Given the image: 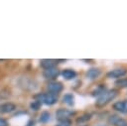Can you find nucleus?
<instances>
[{"label": "nucleus", "mask_w": 127, "mask_h": 126, "mask_svg": "<svg viewBox=\"0 0 127 126\" xmlns=\"http://www.w3.org/2000/svg\"><path fill=\"white\" fill-rule=\"evenodd\" d=\"M104 91H105V86H104V85H99V86L92 92V95H93V96H96V95L99 96V95H101Z\"/></svg>", "instance_id": "obj_17"}, {"label": "nucleus", "mask_w": 127, "mask_h": 126, "mask_svg": "<svg viewBox=\"0 0 127 126\" xmlns=\"http://www.w3.org/2000/svg\"><path fill=\"white\" fill-rule=\"evenodd\" d=\"M41 105H42V102H41V101H39V100H35V101H33V102L30 104V107H31L32 110L37 111V110L40 109Z\"/></svg>", "instance_id": "obj_18"}, {"label": "nucleus", "mask_w": 127, "mask_h": 126, "mask_svg": "<svg viewBox=\"0 0 127 126\" xmlns=\"http://www.w3.org/2000/svg\"><path fill=\"white\" fill-rule=\"evenodd\" d=\"M48 90L51 93H55L58 94L63 90V84L59 81H51L48 83Z\"/></svg>", "instance_id": "obj_6"}, {"label": "nucleus", "mask_w": 127, "mask_h": 126, "mask_svg": "<svg viewBox=\"0 0 127 126\" xmlns=\"http://www.w3.org/2000/svg\"><path fill=\"white\" fill-rule=\"evenodd\" d=\"M100 74H101V70H100L99 68H97V67H91V68H89V69L86 71V73H85L86 77L89 78V79H95V78H97Z\"/></svg>", "instance_id": "obj_10"}, {"label": "nucleus", "mask_w": 127, "mask_h": 126, "mask_svg": "<svg viewBox=\"0 0 127 126\" xmlns=\"http://www.w3.org/2000/svg\"><path fill=\"white\" fill-rule=\"evenodd\" d=\"M56 63H57V61L56 60H42L41 61V65L44 69H47V68H51V67H54L56 66Z\"/></svg>", "instance_id": "obj_12"}, {"label": "nucleus", "mask_w": 127, "mask_h": 126, "mask_svg": "<svg viewBox=\"0 0 127 126\" xmlns=\"http://www.w3.org/2000/svg\"><path fill=\"white\" fill-rule=\"evenodd\" d=\"M16 109V105L12 102H5L0 104V113L2 114H6V113H10L12 111H14Z\"/></svg>", "instance_id": "obj_9"}, {"label": "nucleus", "mask_w": 127, "mask_h": 126, "mask_svg": "<svg viewBox=\"0 0 127 126\" xmlns=\"http://www.w3.org/2000/svg\"><path fill=\"white\" fill-rule=\"evenodd\" d=\"M0 126H8V122L2 117H0Z\"/></svg>", "instance_id": "obj_19"}, {"label": "nucleus", "mask_w": 127, "mask_h": 126, "mask_svg": "<svg viewBox=\"0 0 127 126\" xmlns=\"http://www.w3.org/2000/svg\"><path fill=\"white\" fill-rule=\"evenodd\" d=\"M63 101H64V103L71 106V105L74 104V96L72 95V93H66V94L64 95Z\"/></svg>", "instance_id": "obj_13"}, {"label": "nucleus", "mask_w": 127, "mask_h": 126, "mask_svg": "<svg viewBox=\"0 0 127 126\" xmlns=\"http://www.w3.org/2000/svg\"><path fill=\"white\" fill-rule=\"evenodd\" d=\"M57 126H70V122L66 121V122H60Z\"/></svg>", "instance_id": "obj_20"}, {"label": "nucleus", "mask_w": 127, "mask_h": 126, "mask_svg": "<svg viewBox=\"0 0 127 126\" xmlns=\"http://www.w3.org/2000/svg\"><path fill=\"white\" fill-rule=\"evenodd\" d=\"M127 73V69L123 68V67H118V68H114L110 71H108L106 73V76L108 78H120L122 76H124Z\"/></svg>", "instance_id": "obj_4"}, {"label": "nucleus", "mask_w": 127, "mask_h": 126, "mask_svg": "<svg viewBox=\"0 0 127 126\" xmlns=\"http://www.w3.org/2000/svg\"><path fill=\"white\" fill-rule=\"evenodd\" d=\"M34 125H35V121H34V120H32V119H31V120H29V122L27 123V126H34Z\"/></svg>", "instance_id": "obj_21"}, {"label": "nucleus", "mask_w": 127, "mask_h": 126, "mask_svg": "<svg viewBox=\"0 0 127 126\" xmlns=\"http://www.w3.org/2000/svg\"><path fill=\"white\" fill-rule=\"evenodd\" d=\"M112 108L120 113H124L127 114V99L125 100H121V101H117L112 105Z\"/></svg>", "instance_id": "obj_8"}, {"label": "nucleus", "mask_w": 127, "mask_h": 126, "mask_svg": "<svg viewBox=\"0 0 127 126\" xmlns=\"http://www.w3.org/2000/svg\"><path fill=\"white\" fill-rule=\"evenodd\" d=\"M72 115H74V112L71 111V110L65 109V108H60L56 112V117H57V119L60 122H66V121H68L69 117L72 116Z\"/></svg>", "instance_id": "obj_3"}, {"label": "nucleus", "mask_w": 127, "mask_h": 126, "mask_svg": "<svg viewBox=\"0 0 127 126\" xmlns=\"http://www.w3.org/2000/svg\"><path fill=\"white\" fill-rule=\"evenodd\" d=\"M90 119H91V114H89V113H85V114L81 115L80 117H77L75 122H76L77 124H82V123H85V122L89 121Z\"/></svg>", "instance_id": "obj_14"}, {"label": "nucleus", "mask_w": 127, "mask_h": 126, "mask_svg": "<svg viewBox=\"0 0 127 126\" xmlns=\"http://www.w3.org/2000/svg\"><path fill=\"white\" fill-rule=\"evenodd\" d=\"M35 98H36V100H39V101L43 102L46 105H54L55 103L58 102V99H59L58 94L51 93V92L36 94L35 95Z\"/></svg>", "instance_id": "obj_2"}, {"label": "nucleus", "mask_w": 127, "mask_h": 126, "mask_svg": "<svg viewBox=\"0 0 127 126\" xmlns=\"http://www.w3.org/2000/svg\"><path fill=\"white\" fill-rule=\"evenodd\" d=\"M117 95V90L116 89H110V90H105L101 95L98 96V98L96 99L95 102V106L96 107H104L105 105H107L110 101H112Z\"/></svg>", "instance_id": "obj_1"}, {"label": "nucleus", "mask_w": 127, "mask_h": 126, "mask_svg": "<svg viewBox=\"0 0 127 126\" xmlns=\"http://www.w3.org/2000/svg\"><path fill=\"white\" fill-rule=\"evenodd\" d=\"M108 122L112 124L113 126H127V120L121 118L118 115H110L108 117Z\"/></svg>", "instance_id": "obj_5"}, {"label": "nucleus", "mask_w": 127, "mask_h": 126, "mask_svg": "<svg viewBox=\"0 0 127 126\" xmlns=\"http://www.w3.org/2000/svg\"><path fill=\"white\" fill-rule=\"evenodd\" d=\"M60 74V70L58 67L54 66V67H51V68H47V69H44L43 71V75L48 78V79H54L56 78L58 75Z\"/></svg>", "instance_id": "obj_7"}, {"label": "nucleus", "mask_w": 127, "mask_h": 126, "mask_svg": "<svg viewBox=\"0 0 127 126\" xmlns=\"http://www.w3.org/2000/svg\"><path fill=\"white\" fill-rule=\"evenodd\" d=\"M39 120H40L41 123H47V122H49V121L51 120V114H50V112H48V111H43V112L41 113V115H40Z\"/></svg>", "instance_id": "obj_15"}, {"label": "nucleus", "mask_w": 127, "mask_h": 126, "mask_svg": "<svg viewBox=\"0 0 127 126\" xmlns=\"http://www.w3.org/2000/svg\"><path fill=\"white\" fill-rule=\"evenodd\" d=\"M115 84H116L117 87H120V88L127 87V78H126V77H122V78L116 80Z\"/></svg>", "instance_id": "obj_16"}, {"label": "nucleus", "mask_w": 127, "mask_h": 126, "mask_svg": "<svg viewBox=\"0 0 127 126\" xmlns=\"http://www.w3.org/2000/svg\"><path fill=\"white\" fill-rule=\"evenodd\" d=\"M61 74L63 75V77L66 80H70V79H73L75 76H76V72L73 70V69H70V68H65L64 69Z\"/></svg>", "instance_id": "obj_11"}]
</instances>
